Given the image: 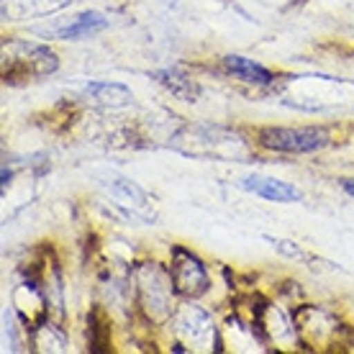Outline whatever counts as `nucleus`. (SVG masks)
<instances>
[{
	"mask_svg": "<svg viewBox=\"0 0 354 354\" xmlns=\"http://www.w3.org/2000/svg\"><path fill=\"white\" fill-rule=\"evenodd\" d=\"M259 144L270 151L283 154H310L331 144L326 129L306 126V129H285V126H265L257 133Z\"/></svg>",
	"mask_w": 354,
	"mask_h": 354,
	"instance_id": "f257e3e1",
	"label": "nucleus"
},
{
	"mask_svg": "<svg viewBox=\"0 0 354 354\" xmlns=\"http://www.w3.org/2000/svg\"><path fill=\"white\" fill-rule=\"evenodd\" d=\"M10 57L6 54V82L41 77L59 67L57 54L49 46L28 44V41H13L8 46Z\"/></svg>",
	"mask_w": 354,
	"mask_h": 354,
	"instance_id": "f03ea898",
	"label": "nucleus"
},
{
	"mask_svg": "<svg viewBox=\"0 0 354 354\" xmlns=\"http://www.w3.org/2000/svg\"><path fill=\"white\" fill-rule=\"evenodd\" d=\"M169 277H172L175 292L185 295V298H201L203 292H208V285H211L203 262L185 247H172Z\"/></svg>",
	"mask_w": 354,
	"mask_h": 354,
	"instance_id": "7ed1b4c3",
	"label": "nucleus"
},
{
	"mask_svg": "<svg viewBox=\"0 0 354 354\" xmlns=\"http://www.w3.org/2000/svg\"><path fill=\"white\" fill-rule=\"evenodd\" d=\"M172 290H175L172 277L167 274V280H162L154 262H151V283L144 277V270H139V301H142L144 310H149V316L154 321L169 316V292Z\"/></svg>",
	"mask_w": 354,
	"mask_h": 354,
	"instance_id": "20e7f679",
	"label": "nucleus"
},
{
	"mask_svg": "<svg viewBox=\"0 0 354 354\" xmlns=\"http://www.w3.org/2000/svg\"><path fill=\"white\" fill-rule=\"evenodd\" d=\"M241 187L249 190V193L259 195V198H265V201H272V203H295V201L303 198L298 187L285 183V180H277V177L249 175L241 180Z\"/></svg>",
	"mask_w": 354,
	"mask_h": 354,
	"instance_id": "39448f33",
	"label": "nucleus"
},
{
	"mask_svg": "<svg viewBox=\"0 0 354 354\" xmlns=\"http://www.w3.org/2000/svg\"><path fill=\"white\" fill-rule=\"evenodd\" d=\"M223 64H226V70L231 75H236L239 80L244 82H254V85H270L274 80V75L267 67L257 64L254 59H247V57H241V54H229V57H223Z\"/></svg>",
	"mask_w": 354,
	"mask_h": 354,
	"instance_id": "423d86ee",
	"label": "nucleus"
},
{
	"mask_svg": "<svg viewBox=\"0 0 354 354\" xmlns=\"http://www.w3.org/2000/svg\"><path fill=\"white\" fill-rule=\"evenodd\" d=\"M108 28V18L103 13H95V10H90V13H82L72 21L70 26L59 28L54 36H59V39H80V36H90V34H97V31H103Z\"/></svg>",
	"mask_w": 354,
	"mask_h": 354,
	"instance_id": "0eeeda50",
	"label": "nucleus"
},
{
	"mask_svg": "<svg viewBox=\"0 0 354 354\" xmlns=\"http://www.w3.org/2000/svg\"><path fill=\"white\" fill-rule=\"evenodd\" d=\"M85 90H88V95H93L103 106L121 108L133 100L131 90L126 88V85H118V82H90Z\"/></svg>",
	"mask_w": 354,
	"mask_h": 354,
	"instance_id": "6e6552de",
	"label": "nucleus"
},
{
	"mask_svg": "<svg viewBox=\"0 0 354 354\" xmlns=\"http://www.w3.org/2000/svg\"><path fill=\"white\" fill-rule=\"evenodd\" d=\"M154 80H160L172 95L183 97V100H195L198 97V85H195L185 72L180 70H160L154 72Z\"/></svg>",
	"mask_w": 354,
	"mask_h": 354,
	"instance_id": "1a4fd4ad",
	"label": "nucleus"
},
{
	"mask_svg": "<svg viewBox=\"0 0 354 354\" xmlns=\"http://www.w3.org/2000/svg\"><path fill=\"white\" fill-rule=\"evenodd\" d=\"M88 331H90V344H93V352H108V344H111V337H108V321L103 319L100 310H93L88 316Z\"/></svg>",
	"mask_w": 354,
	"mask_h": 354,
	"instance_id": "9d476101",
	"label": "nucleus"
},
{
	"mask_svg": "<svg viewBox=\"0 0 354 354\" xmlns=\"http://www.w3.org/2000/svg\"><path fill=\"white\" fill-rule=\"evenodd\" d=\"M270 244H272L277 252H283L285 257H290V259H308V254L303 252L298 244H292V241H285V239H274V236H265Z\"/></svg>",
	"mask_w": 354,
	"mask_h": 354,
	"instance_id": "9b49d317",
	"label": "nucleus"
},
{
	"mask_svg": "<svg viewBox=\"0 0 354 354\" xmlns=\"http://www.w3.org/2000/svg\"><path fill=\"white\" fill-rule=\"evenodd\" d=\"M342 187H344L346 195H352L354 198V177H344V180H342Z\"/></svg>",
	"mask_w": 354,
	"mask_h": 354,
	"instance_id": "f8f14e48",
	"label": "nucleus"
}]
</instances>
